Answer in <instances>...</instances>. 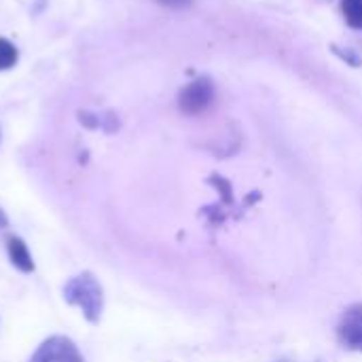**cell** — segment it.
Masks as SVG:
<instances>
[{"label": "cell", "mask_w": 362, "mask_h": 362, "mask_svg": "<svg viewBox=\"0 0 362 362\" xmlns=\"http://www.w3.org/2000/svg\"><path fill=\"white\" fill-rule=\"evenodd\" d=\"M17 49L11 40L0 38V70H8L17 64Z\"/></svg>", "instance_id": "52a82bcc"}, {"label": "cell", "mask_w": 362, "mask_h": 362, "mask_svg": "<svg viewBox=\"0 0 362 362\" xmlns=\"http://www.w3.org/2000/svg\"><path fill=\"white\" fill-rule=\"evenodd\" d=\"M8 227V218H6V214H4V210L0 208V231H4Z\"/></svg>", "instance_id": "9c48e42d"}, {"label": "cell", "mask_w": 362, "mask_h": 362, "mask_svg": "<svg viewBox=\"0 0 362 362\" xmlns=\"http://www.w3.org/2000/svg\"><path fill=\"white\" fill-rule=\"evenodd\" d=\"M30 362H85L72 339L64 335H53L45 339Z\"/></svg>", "instance_id": "7a4b0ae2"}, {"label": "cell", "mask_w": 362, "mask_h": 362, "mask_svg": "<svg viewBox=\"0 0 362 362\" xmlns=\"http://www.w3.org/2000/svg\"><path fill=\"white\" fill-rule=\"evenodd\" d=\"M337 331L346 348L362 352V305H352L344 312Z\"/></svg>", "instance_id": "277c9868"}, {"label": "cell", "mask_w": 362, "mask_h": 362, "mask_svg": "<svg viewBox=\"0 0 362 362\" xmlns=\"http://www.w3.org/2000/svg\"><path fill=\"white\" fill-rule=\"evenodd\" d=\"M6 252H8V259H11V265L23 274H32L34 272V261H32V255L25 246V242L17 235H8L6 238Z\"/></svg>", "instance_id": "5b68a950"}, {"label": "cell", "mask_w": 362, "mask_h": 362, "mask_svg": "<svg viewBox=\"0 0 362 362\" xmlns=\"http://www.w3.org/2000/svg\"><path fill=\"white\" fill-rule=\"evenodd\" d=\"M341 13L352 28L362 30V0H344Z\"/></svg>", "instance_id": "8992f818"}, {"label": "cell", "mask_w": 362, "mask_h": 362, "mask_svg": "<svg viewBox=\"0 0 362 362\" xmlns=\"http://www.w3.org/2000/svg\"><path fill=\"white\" fill-rule=\"evenodd\" d=\"M214 100V87H212V81L208 78H197L193 83H189L180 95H178V108L185 112V115H202Z\"/></svg>", "instance_id": "3957f363"}, {"label": "cell", "mask_w": 362, "mask_h": 362, "mask_svg": "<svg viewBox=\"0 0 362 362\" xmlns=\"http://www.w3.org/2000/svg\"><path fill=\"white\" fill-rule=\"evenodd\" d=\"M155 2H159L168 8H187L193 4V0H155Z\"/></svg>", "instance_id": "ba28073f"}, {"label": "cell", "mask_w": 362, "mask_h": 362, "mask_svg": "<svg viewBox=\"0 0 362 362\" xmlns=\"http://www.w3.org/2000/svg\"><path fill=\"white\" fill-rule=\"evenodd\" d=\"M64 299L66 303L78 308L91 325L100 322L104 310V291L93 274L85 272L70 278L64 284Z\"/></svg>", "instance_id": "6da1fadb"}]
</instances>
